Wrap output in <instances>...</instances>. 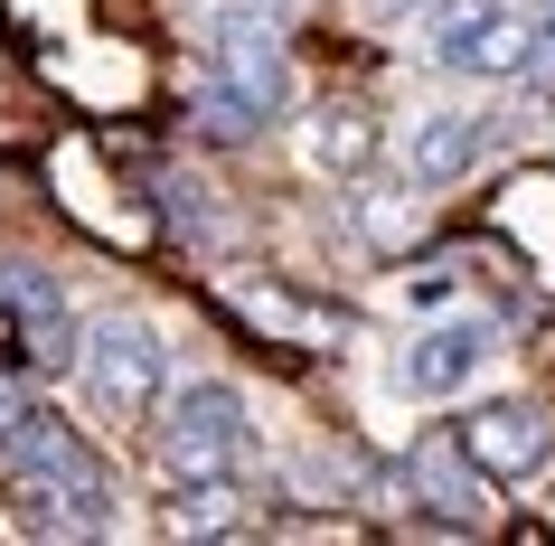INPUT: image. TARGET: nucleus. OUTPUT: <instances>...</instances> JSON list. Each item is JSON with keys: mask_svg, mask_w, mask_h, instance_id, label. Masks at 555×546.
I'll return each instance as SVG.
<instances>
[{"mask_svg": "<svg viewBox=\"0 0 555 546\" xmlns=\"http://www.w3.org/2000/svg\"><path fill=\"white\" fill-rule=\"evenodd\" d=\"M29 424V396H20V386H0V453H10V433Z\"/></svg>", "mask_w": 555, "mask_h": 546, "instance_id": "obj_16", "label": "nucleus"}, {"mask_svg": "<svg viewBox=\"0 0 555 546\" xmlns=\"http://www.w3.org/2000/svg\"><path fill=\"white\" fill-rule=\"evenodd\" d=\"M462 453L490 471L499 490H518V481H546L555 471V424L537 415V405H480L462 424Z\"/></svg>", "mask_w": 555, "mask_h": 546, "instance_id": "obj_10", "label": "nucleus"}, {"mask_svg": "<svg viewBox=\"0 0 555 546\" xmlns=\"http://www.w3.org/2000/svg\"><path fill=\"white\" fill-rule=\"evenodd\" d=\"M396 481H405L414 509H434L442 528H490V471L462 453V433H424V443L396 461Z\"/></svg>", "mask_w": 555, "mask_h": 546, "instance_id": "obj_7", "label": "nucleus"}, {"mask_svg": "<svg viewBox=\"0 0 555 546\" xmlns=\"http://www.w3.org/2000/svg\"><path fill=\"white\" fill-rule=\"evenodd\" d=\"M0 471H10V509H20V528H38V537H114L122 528V499H114V471L86 453V433H66L48 405H29V424L10 433V453H0Z\"/></svg>", "mask_w": 555, "mask_h": 546, "instance_id": "obj_2", "label": "nucleus"}, {"mask_svg": "<svg viewBox=\"0 0 555 546\" xmlns=\"http://www.w3.org/2000/svg\"><path fill=\"white\" fill-rule=\"evenodd\" d=\"M349 207H358V217H349L358 245H377V255H405V245H414V207L396 199V189H358Z\"/></svg>", "mask_w": 555, "mask_h": 546, "instance_id": "obj_13", "label": "nucleus"}, {"mask_svg": "<svg viewBox=\"0 0 555 546\" xmlns=\"http://www.w3.org/2000/svg\"><path fill=\"white\" fill-rule=\"evenodd\" d=\"M76 377H86L94 415L142 424V415L170 405V340H160L142 312H94L86 320V348H76Z\"/></svg>", "mask_w": 555, "mask_h": 546, "instance_id": "obj_4", "label": "nucleus"}, {"mask_svg": "<svg viewBox=\"0 0 555 546\" xmlns=\"http://www.w3.org/2000/svg\"><path fill=\"white\" fill-rule=\"evenodd\" d=\"M293 10H301V0H293Z\"/></svg>", "mask_w": 555, "mask_h": 546, "instance_id": "obj_17", "label": "nucleus"}, {"mask_svg": "<svg viewBox=\"0 0 555 546\" xmlns=\"http://www.w3.org/2000/svg\"><path fill=\"white\" fill-rule=\"evenodd\" d=\"M518 86H546L555 94V0L527 10V66H518Z\"/></svg>", "mask_w": 555, "mask_h": 546, "instance_id": "obj_14", "label": "nucleus"}, {"mask_svg": "<svg viewBox=\"0 0 555 546\" xmlns=\"http://www.w3.org/2000/svg\"><path fill=\"white\" fill-rule=\"evenodd\" d=\"M490 151H499V123L480 114V104H434V114H414V132H405V179L414 189H462Z\"/></svg>", "mask_w": 555, "mask_h": 546, "instance_id": "obj_9", "label": "nucleus"}, {"mask_svg": "<svg viewBox=\"0 0 555 546\" xmlns=\"http://www.w3.org/2000/svg\"><path fill=\"white\" fill-rule=\"evenodd\" d=\"M405 302L414 312H452V302H462V274H452V264H424V274L405 283Z\"/></svg>", "mask_w": 555, "mask_h": 546, "instance_id": "obj_15", "label": "nucleus"}, {"mask_svg": "<svg viewBox=\"0 0 555 546\" xmlns=\"http://www.w3.org/2000/svg\"><path fill=\"white\" fill-rule=\"evenodd\" d=\"M490 358H499V320H480V312H442L434 330H414V340H405V358H396V396H414V405H452L462 386H480V377H490Z\"/></svg>", "mask_w": 555, "mask_h": 546, "instance_id": "obj_6", "label": "nucleus"}, {"mask_svg": "<svg viewBox=\"0 0 555 546\" xmlns=\"http://www.w3.org/2000/svg\"><path fill=\"white\" fill-rule=\"evenodd\" d=\"M424 58L442 76H518L527 66V10L518 0H434L424 10Z\"/></svg>", "mask_w": 555, "mask_h": 546, "instance_id": "obj_5", "label": "nucleus"}, {"mask_svg": "<svg viewBox=\"0 0 555 546\" xmlns=\"http://www.w3.org/2000/svg\"><path fill=\"white\" fill-rule=\"evenodd\" d=\"M0 320L29 340L38 368H76V348H86V320L66 312V283L48 264H0Z\"/></svg>", "mask_w": 555, "mask_h": 546, "instance_id": "obj_8", "label": "nucleus"}, {"mask_svg": "<svg viewBox=\"0 0 555 546\" xmlns=\"http://www.w3.org/2000/svg\"><path fill=\"white\" fill-rule=\"evenodd\" d=\"M198 132L255 142L263 123L293 104V0H217L198 48Z\"/></svg>", "mask_w": 555, "mask_h": 546, "instance_id": "obj_1", "label": "nucleus"}, {"mask_svg": "<svg viewBox=\"0 0 555 546\" xmlns=\"http://www.w3.org/2000/svg\"><path fill=\"white\" fill-rule=\"evenodd\" d=\"M151 461H160V481H235L255 461V415H245V396H235L227 377L170 386L160 433H151Z\"/></svg>", "mask_w": 555, "mask_h": 546, "instance_id": "obj_3", "label": "nucleus"}, {"mask_svg": "<svg viewBox=\"0 0 555 546\" xmlns=\"http://www.w3.org/2000/svg\"><path fill=\"white\" fill-rule=\"evenodd\" d=\"M245 528V499H235V481H179L170 499V537H235Z\"/></svg>", "mask_w": 555, "mask_h": 546, "instance_id": "obj_12", "label": "nucleus"}, {"mask_svg": "<svg viewBox=\"0 0 555 546\" xmlns=\"http://www.w3.org/2000/svg\"><path fill=\"white\" fill-rule=\"evenodd\" d=\"M301 151H311V170H330V179H367V161H377V114H358V104H321L311 132H301Z\"/></svg>", "mask_w": 555, "mask_h": 546, "instance_id": "obj_11", "label": "nucleus"}]
</instances>
